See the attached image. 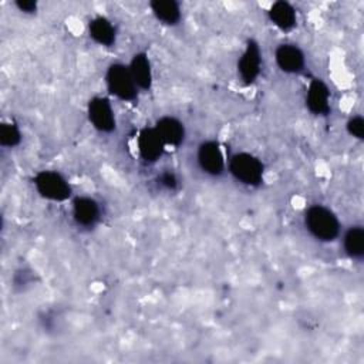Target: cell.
<instances>
[{
    "instance_id": "cell-16",
    "label": "cell",
    "mask_w": 364,
    "mask_h": 364,
    "mask_svg": "<svg viewBox=\"0 0 364 364\" xmlns=\"http://www.w3.org/2000/svg\"><path fill=\"white\" fill-rule=\"evenodd\" d=\"M149 6L155 17L165 24L173 26L181 18L179 4L173 0H154Z\"/></svg>"
},
{
    "instance_id": "cell-19",
    "label": "cell",
    "mask_w": 364,
    "mask_h": 364,
    "mask_svg": "<svg viewBox=\"0 0 364 364\" xmlns=\"http://www.w3.org/2000/svg\"><path fill=\"white\" fill-rule=\"evenodd\" d=\"M347 131H348L350 135H353L358 139H363L364 138V119H363V117H360V115L353 117L347 122Z\"/></svg>"
},
{
    "instance_id": "cell-8",
    "label": "cell",
    "mask_w": 364,
    "mask_h": 364,
    "mask_svg": "<svg viewBox=\"0 0 364 364\" xmlns=\"http://www.w3.org/2000/svg\"><path fill=\"white\" fill-rule=\"evenodd\" d=\"M164 141L155 128H144L138 135V149L144 161L155 162L164 152Z\"/></svg>"
},
{
    "instance_id": "cell-14",
    "label": "cell",
    "mask_w": 364,
    "mask_h": 364,
    "mask_svg": "<svg viewBox=\"0 0 364 364\" xmlns=\"http://www.w3.org/2000/svg\"><path fill=\"white\" fill-rule=\"evenodd\" d=\"M269 17L274 26L287 31L291 30L296 24V11L287 1H276L269 10Z\"/></svg>"
},
{
    "instance_id": "cell-21",
    "label": "cell",
    "mask_w": 364,
    "mask_h": 364,
    "mask_svg": "<svg viewBox=\"0 0 364 364\" xmlns=\"http://www.w3.org/2000/svg\"><path fill=\"white\" fill-rule=\"evenodd\" d=\"M16 6L18 7L20 11H24V13H34L37 9V3L33 0H18Z\"/></svg>"
},
{
    "instance_id": "cell-2",
    "label": "cell",
    "mask_w": 364,
    "mask_h": 364,
    "mask_svg": "<svg viewBox=\"0 0 364 364\" xmlns=\"http://www.w3.org/2000/svg\"><path fill=\"white\" fill-rule=\"evenodd\" d=\"M229 169H230V173L239 182L249 186H257L263 178L262 162L256 156L247 152H240L233 155L229 162Z\"/></svg>"
},
{
    "instance_id": "cell-6",
    "label": "cell",
    "mask_w": 364,
    "mask_h": 364,
    "mask_svg": "<svg viewBox=\"0 0 364 364\" xmlns=\"http://www.w3.org/2000/svg\"><path fill=\"white\" fill-rule=\"evenodd\" d=\"M198 162L203 172L209 175H220L225 168V159L220 146L215 141H206L200 144L198 149Z\"/></svg>"
},
{
    "instance_id": "cell-9",
    "label": "cell",
    "mask_w": 364,
    "mask_h": 364,
    "mask_svg": "<svg viewBox=\"0 0 364 364\" xmlns=\"http://www.w3.org/2000/svg\"><path fill=\"white\" fill-rule=\"evenodd\" d=\"M276 63L284 73H299L304 65V55L294 44H282L274 53Z\"/></svg>"
},
{
    "instance_id": "cell-5",
    "label": "cell",
    "mask_w": 364,
    "mask_h": 364,
    "mask_svg": "<svg viewBox=\"0 0 364 364\" xmlns=\"http://www.w3.org/2000/svg\"><path fill=\"white\" fill-rule=\"evenodd\" d=\"M88 118L91 124L101 132H111L115 129L114 112L107 98L94 97L92 100H90Z\"/></svg>"
},
{
    "instance_id": "cell-3",
    "label": "cell",
    "mask_w": 364,
    "mask_h": 364,
    "mask_svg": "<svg viewBox=\"0 0 364 364\" xmlns=\"http://www.w3.org/2000/svg\"><path fill=\"white\" fill-rule=\"evenodd\" d=\"M107 85L112 95L124 101H134L136 98V84L131 71L124 64H111L107 71Z\"/></svg>"
},
{
    "instance_id": "cell-4",
    "label": "cell",
    "mask_w": 364,
    "mask_h": 364,
    "mask_svg": "<svg viewBox=\"0 0 364 364\" xmlns=\"http://www.w3.org/2000/svg\"><path fill=\"white\" fill-rule=\"evenodd\" d=\"M34 185L37 192L51 200H65L71 195V188L68 182L58 172L41 171L34 178Z\"/></svg>"
},
{
    "instance_id": "cell-15",
    "label": "cell",
    "mask_w": 364,
    "mask_h": 364,
    "mask_svg": "<svg viewBox=\"0 0 364 364\" xmlns=\"http://www.w3.org/2000/svg\"><path fill=\"white\" fill-rule=\"evenodd\" d=\"M90 36L101 46H112L115 43V28L105 17H95L90 21Z\"/></svg>"
},
{
    "instance_id": "cell-17",
    "label": "cell",
    "mask_w": 364,
    "mask_h": 364,
    "mask_svg": "<svg viewBox=\"0 0 364 364\" xmlns=\"http://www.w3.org/2000/svg\"><path fill=\"white\" fill-rule=\"evenodd\" d=\"M344 250L353 259L364 256V229L361 226H353L346 232Z\"/></svg>"
},
{
    "instance_id": "cell-1",
    "label": "cell",
    "mask_w": 364,
    "mask_h": 364,
    "mask_svg": "<svg viewBox=\"0 0 364 364\" xmlns=\"http://www.w3.org/2000/svg\"><path fill=\"white\" fill-rule=\"evenodd\" d=\"M307 230L318 240L331 242L338 236L340 223L337 216L321 205H314L307 209L304 216Z\"/></svg>"
},
{
    "instance_id": "cell-12",
    "label": "cell",
    "mask_w": 364,
    "mask_h": 364,
    "mask_svg": "<svg viewBox=\"0 0 364 364\" xmlns=\"http://www.w3.org/2000/svg\"><path fill=\"white\" fill-rule=\"evenodd\" d=\"M73 215L78 225L92 226L100 219V206L94 199L81 196L74 200Z\"/></svg>"
},
{
    "instance_id": "cell-10",
    "label": "cell",
    "mask_w": 364,
    "mask_h": 364,
    "mask_svg": "<svg viewBox=\"0 0 364 364\" xmlns=\"http://www.w3.org/2000/svg\"><path fill=\"white\" fill-rule=\"evenodd\" d=\"M328 88L321 80H313L309 85L306 102L309 109L316 115H326L330 111Z\"/></svg>"
},
{
    "instance_id": "cell-20",
    "label": "cell",
    "mask_w": 364,
    "mask_h": 364,
    "mask_svg": "<svg viewBox=\"0 0 364 364\" xmlns=\"http://www.w3.org/2000/svg\"><path fill=\"white\" fill-rule=\"evenodd\" d=\"M158 183L165 188V189H169V191H173L176 186H178V178L173 172L171 171H165L162 172L159 176H158Z\"/></svg>"
},
{
    "instance_id": "cell-7",
    "label": "cell",
    "mask_w": 364,
    "mask_h": 364,
    "mask_svg": "<svg viewBox=\"0 0 364 364\" xmlns=\"http://www.w3.org/2000/svg\"><path fill=\"white\" fill-rule=\"evenodd\" d=\"M260 64H262V58H260L259 46L256 41L250 40L246 46L243 55L240 57V60L237 63V70H239L240 78L246 84L253 82L260 73Z\"/></svg>"
},
{
    "instance_id": "cell-13",
    "label": "cell",
    "mask_w": 364,
    "mask_h": 364,
    "mask_svg": "<svg viewBox=\"0 0 364 364\" xmlns=\"http://www.w3.org/2000/svg\"><path fill=\"white\" fill-rule=\"evenodd\" d=\"M131 75L136 84V87L142 90H149L152 84V71H151V63L145 53H138L132 57L129 64Z\"/></svg>"
},
{
    "instance_id": "cell-11",
    "label": "cell",
    "mask_w": 364,
    "mask_h": 364,
    "mask_svg": "<svg viewBox=\"0 0 364 364\" xmlns=\"http://www.w3.org/2000/svg\"><path fill=\"white\" fill-rule=\"evenodd\" d=\"M156 132L159 134L161 139L164 141L165 145H172L178 146L182 144L185 138V128L183 124L173 118V117H162L156 121L155 125Z\"/></svg>"
},
{
    "instance_id": "cell-18",
    "label": "cell",
    "mask_w": 364,
    "mask_h": 364,
    "mask_svg": "<svg viewBox=\"0 0 364 364\" xmlns=\"http://www.w3.org/2000/svg\"><path fill=\"white\" fill-rule=\"evenodd\" d=\"M21 139L20 131L14 124L4 122L0 127V144L3 146H16Z\"/></svg>"
}]
</instances>
